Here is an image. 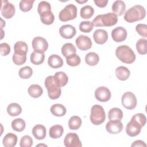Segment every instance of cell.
<instances>
[{"instance_id": "1", "label": "cell", "mask_w": 147, "mask_h": 147, "mask_svg": "<svg viewBox=\"0 0 147 147\" xmlns=\"http://www.w3.org/2000/svg\"><path fill=\"white\" fill-rule=\"evenodd\" d=\"M146 16V10L144 7L136 5L129 9L124 15V20L130 23L143 20Z\"/></svg>"}, {"instance_id": "2", "label": "cell", "mask_w": 147, "mask_h": 147, "mask_svg": "<svg viewBox=\"0 0 147 147\" xmlns=\"http://www.w3.org/2000/svg\"><path fill=\"white\" fill-rule=\"evenodd\" d=\"M115 55L120 61L126 64L133 63L136 57L131 48L126 45L118 46L115 50Z\"/></svg>"}, {"instance_id": "3", "label": "cell", "mask_w": 147, "mask_h": 147, "mask_svg": "<svg viewBox=\"0 0 147 147\" xmlns=\"http://www.w3.org/2000/svg\"><path fill=\"white\" fill-rule=\"evenodd\" d=\"M118 22L117 16L113 13H107L100 14L95 17L92 21V24L95 26H111Z\"/></svg>"}, {"instance_id": "4", "label": "cell", "mask_w": 147, "mask_h": 147, "mask_svg": "<svg viewBox=\"0 0 147 147\" xmlns=\"http://www.w3.org/2000/svg\"><path fill=\"white\" fill-rule=\"evenodd\" d=\"M44 84L47 89L48 96L51 99H58L61 94V87L55 82L53 76L50 75L46 78Z\"/></svg>"}, {"instance_id": "5", "label": "cell", "mask_w": 147, "mask_h": 147, "mask_svg": "<svg viewBox=\"0 0 147 147\" xmlns=\"http://www.w3.org/2000/svg\"><path fill=\"white\" fill-rule=\"evenodd\" d=\"M106 119V113L103 107L99 105H94L91 109L90 121L95 125L103 123Z\"/></svg>"}, {"instance_id": "6", "label": "cell", "mask_w": 147, "mask_h": 147, "mask_svg": "<svg viewBox=\"0 0 147 147\" xmlns=\"http://www.w3.org/2000/svg\"><path fill=\"white\" fill-rule=\"evenodd\" d=\"M77 11L76 6L72 3H69L60 11L59 18L63 22L72 20L76 17Z\"/></svg>"}, {"instance_id": "7", "label": "cell", "mask_w": 147, "mask_h": 147, "mask_svg": "<svg viewBox=\"0 0 147 147\" xmlns=\"http://www.w3.org/2000/svg\"><path fill=\"white\" fill-rule=\"evenodd\" d=\"M143 126L137 119L131 117L130 121L127 123L126 133L130 137H135L138 135Z\"/></svg>"}, {"instance_id": "8", "label": "cell", "mask_w": 147, "mask_h": 147, "mask_svg": "<svg viewBox=\"0 0 147 147\" xmlns=\"http://www.w3.org/2000/svg\"><path fill=\"white\" fill-rule=\"evenodd\" d=\"M121 101L122 106L128 110L134 109L137 103L136 95L130 91L126 92L122 95Z\"/></svg>"}, {"instance_id": "9", "label": "cell", "mask_w": 147, "mask_h": 147, "mask_svg": "<svg viewBox=\"0 0 147 147\" xmlns=\"http://www.w3.org/2000/svg\"><path fill=\"white\" fill-rule=\"evenodd\" d=\"M33 49L34 51L44 53L48 48V43L44 38L38 36L34 37L32 42Z\"/></svg>"}, {"instance_id": "10", "label": "cell", "mask_w": 147, "mask_h": 147, "mask_svg": "<svg viewBox=\"0 0 147 147\" xmlns=\"http://www.w3.org/2000/svg\"><path fill=\"white\" fill-rule=\"evenodd\" d=\"M64 145L66 147H81L82 142L78 135L75 133H68L64 139Z\"/></svg>"}, {"instance_id": "11", "label": "cell", "mask_w": 147, "mask_h": 147, "mask_svg": "<svg viewBox=\"0 0 147 147\" xmlns=\"http://www.w3.org/2000/svg\"><path fill=\"white\" fill-rule=\"evenodd\" d=\"M95 96L98 101L106 102L110 99L111 94L108 88L105 86H100L95 90Z\"/></svg>"}, {"instance_id": "12", "label": "cell", "mask_w": 147, "mask_h": 147, "mask_svg": "<svg viewBox=\"0 0 147 147\" xmlns=\"http://www.w3.org/2000/svg\"><path fill=\"white\" fill-rule=\"evenodd\" d=\"M77 47L82 51H86L90 49L92 43L91 38L85 35L79 36L75 40Z\"/></svg>"}, {"instance_id": "13", "label": "cell", "mask_w": 147, "mask_h": 147, "mask_svg": "<svg viewBox=\"0 0 147 147\" xmlns=\"http://www.w3.org/2000/svg\"><path fill=\"white\" fill-rule=\"evenodd\" d=\"M123 127L122 123L119 120H110L106 125V130L113 134L119 133L122 131Z\"/></svg>"}, {"instance_id": "14", "label": "cell", "mask_w": 147, "mask_h": 147, "mask_svg": "<svg viewBox=\"0 0 147 147\" xmlns=\"http://www.w3.org/2000/svg\"><path fill=\"white\" fill-rule=\"evenodd\" d=\"M127 36L126 30L122 26H118L111 32V37L113 40L117 42H122L126 40Z\"/></svg>"}, {"instance_id": "15", "label": "cell", "mask_w": 147, "mask_h": 147, "mask_svg": "<svg viewBox=\"0 0 147 147\" xmlns=\"http://www.w3.org/2000/svg\"><path fill=\"white\" fill-rule=\"evenodd\" d=\"M4 2V4L2 3L1 14L5 18L10 19L15 14V6L14 5H13L11 3H10L7 1H5Z\"/></svg>"}, {"instance_id": "16", "label": "cell", "mask_w": 147, "mask_h": 147, "mask_svg": "<svg viewBox=\"0 0 147 147\" xmlns=\"http://www.w3.org/2000/svg\"><path fill=\"white\" fill-rule=\"evenodd\" d=\"M60 36L66 39H71L76 34V28L71 25L67 24L62 25L59 29Z\"/></svg>"}, {"instance_id": "17", "label": "cell", "mask_w": 147, "mask_h": 147, "mask_svg": "<svg viewBox=\"0 0 147 147\" xmlns=\"http://www.w3.org/2000/svg\"><path fill=\"white\" fill-rule=\"evenodd\" d=\"M93 38L95 42L98 44H105L108 39V33L104 29H98L95 30L93 34Z\"/></svg>"}, {"instance_id": "18", "label": "cell", "mask_w": 147, "mask_h": 147, "mask_svg": "<svg viewBox=\"0 0 147 147\" xmlns=\"http://www.w3.org/2000/svg\"><path fill=\"white\" fill-rule=\"evenodd\" d=\"M32 132L33 136L37 140H41L46 137L47 130L44 125L38 124L33 126Z\"/></svg>"}, {"instance_id": "19", "label": "cell", "mask_w": 147, "mask_h": 147, "mask_svg": "<svg viewBox=\"0 0 147 147\" xmlns=\"http://www.w3.org/2000/svg\"><path fill=\"white\" fill-rule=\"evenodd\" d=\"M111 9L113 13L117 16H121L123 15L126 9V5L125 2L121 0H117L114 2L112 5Z\"/></svg>"}, {"instance_id": "20", "label": "cell", "mask_w": 147, "mask_h": 147, "mask_svg": "<svg viewBox=\"0 0 147 147\" xmlns=\"http://www.w3.org/2000/svg\"><path fill=\"white\" fill-rule=\"evenodd\" d=\"M48 64L52 68H59L63 66V60L60 56L53 54L48 57Z\"/></svg>"}, {"instance_id": "21", "label": "cell", "mask_w": 147, "mask_h": 147, "mask_svg": "<svg viewBox=\"0 0 147 147\" xmlns=\"http://www.w3.org/2000/svg\"><path fill=\"white\" fill-rule=\"evenodd\" d=\"M17 142V136L13 133H7L3 137L2 144L5 147H14Z\"/></svg>"}, {"instance_id": "22", "label": "cell", "mask_w": 147, "mask_h": 147, "mask_svg": "<svg viewBox=\"0 0 147 147\" xmlns=\"http://www.w3.org/2000/svg\"><path fill=\"white\" fill-rule=\"evenodd\" d=\"M130 72L129 69L124 66H119L115 69V75L117 78L122 81L126 80L130 76Z\"/></svg>"}, {"instance_id": "23", "label": "cell", "mask_w": 147, "mask_h": 147, "mask_svg": "<svg viewBox=\"0 0 147 147\" xmlns=\"http://www.w3.org/2000/svg\"><path fill=\"white\" fill-rule=\"evenodd\" d=\"M64 129L61 125H55L50 127L49 134L51 138L56 139L61 137L63 134Z\"/></svg>"}, {"instance_id": "24", "label": "cell", "mask_w": 147, "mask_h": 147, "mask_svg": "<svg viewBox=\"0 0 147 147\" xmlns=\"http://www.w3.org/2000/svg\"><path fill=\"white\" fill-rule=\"evenodd\" d=\"M55 82L60 86H65L68 82V77L67 74L63 71H59L55 74L53 75Z\"/></svg>"}, {"instance_id": "25", "label": "cell", "mask_w": 147, "mask_h": 147, "mask_svg": "<svg viewBox=\"0 0 147 147\" xmlns=\"http://www.w3.org/2000/svg\"><path fill=\"white\" fill-rule=\"evenodd\" d=\"M51 113L56 117H63L67 112L66 108L61 104L56 103L53 105L50 109Z\"/></svg>"}, {"instance_id": "26", "label": "cell", "mask_w": 147, "mask_h": 147, "mask_svg": "<svg viewBox=\"0 0 147 147\" xmlns=\"http://www.w3.org/2000/svg\"><path fill=\"white\" fill-rule=\"evenodd\" d=\"M28 47L26 42L19 41L15 43L14 45V53L21 55H26L28 52Z\"/></svg>"}, {"instance_id": "27", "label": "cell", "mask_w": 147, "mask_h": 147, "mask_svg": "<svg viewBox=\"0 0 147 147\" xmlns=\"http://www.w3.org/2000/svg\"><path fill=\"white\" fill-rule=\"evenodd\" d=\"M28 92L30 96L34 98H37L41 96L43 93V90L40 85L34 84L29 87Z\"/></svg>"}, {"instance_id": "28", "label": "cell", "mask_w": 147, "mask_h": 147, "mask_svg": "<svg viewBox=\"0 0 147 147\" xmlns=\"http://www.w3.org/2000/svg\"><path fill=\"white\" fill-rule=\"evenodd\" d=\"M61 53L66 58L73 54H75L76 52V49L75 47L70 42L64 44L61 47Z\"/></svg>"}, {"instance_id": "29", "label": "cell", "mask_w": 147, "mask_h": 147, "mask_svg": "<svg viewBox=\"0 0 147 147\" xmlns=\"http://www.w3.org/2000/svg\"><path fill=\"white\" fill-rule=\"evenodd\" d=\"M123 112L121 109L118 107L111 109L108 113V118L109 120L121 121L123 118Z\"/></svg>"}, {"instance_id": "30", "label": "cell", "mask_w": 147, "mask_h": 147, "mask_svg": "<svg viewBox=\"0 0 147 147\" xmlns=\"http://www.w3.org/2000/svg\"><path fill=\"white\" fill-rule=\"evenodd\" d=\"M45 59L44 53L34 51L30 54V62L34 65H40L42 64Z\"/></svg>"}, {"instance_id": "31", "label": "cell", "mask_w": 147, "mask_h": 147, "mask_svg": "<svg viewBox=\"0 0 147 147\" xmlns=\"http://www.w3.org/2000/svg\"><path fill=\"white\" fill-rule=\"evenodd\" d=\"M7 112L9 115L16 117L21 113L22 108L18 103H11L8 105L7 107Z\"/></svg>"}, {"instance_id": "32", "label": "cell", "mask_w": 147, "mask_h": 147, "mask_svg": "<svg viewBox=\"0 0 147 147\" xmlns=\"http://www.w3.org/2000/svg\"><path fill=\"white\" fill-rule=\"evenodd\" d=\"M99 61V55L95 52H88L87 54H86L85 56V61L88 65L95 66L98 63Z\"/></svg>"}, {"instance_id": "33", "label": "cell", "mask_w": 147, "mask_h": 147, "mask_svg": "<svg viewBox=\"0 0 147 147\" xmlns=\"http://www.w3.org/2000/svg\"><path fill=\"white\" fill-rule=\"evenodd\" d=\"M12 129L18 132L22 131L26 126V123L25 121L22 118H16L12 121L11 123Z\"/></svg>"}, {"instance_id": "34", "label": "cell", "mask_w": 147, "mask_h": 147, "mask_svg": "<svg viewBox=\"0 0 147 147\" xmlns=\"http://www.w3.org/2000/svg\"><path fill=\"white\" fill-rule=\"evenodd\" d=\"M82 123L80 117L77 115L72 116L68 121V127L71 130H78L80 127Z\"/></svg>"}, {"instance_id": "35", "label": "cell", "mask_w": 147, "mask_h": 147, "mask_svg": "<svg viewBox=\"0 0 147 147\" xmlns=\"http://www.w3.org/2000/svg\"><path fill=\"white\" fill-rule=\"evenodd\" d=\"M94 13V8L90 5H86L80 9V17L83 19L90 18Z\"/></svg>"}, {"instance_id": "36", "label": "cell", "mask_w": 147, "mask_h": 147, "mask_svg": "<svg viewBox=\"0 0 147 147\" xmlns=\"http://www.w3.org/2000/svg\"><path fill=\"white\" fill-rule=\"evenodd\" d=\"M147 40L145 38H140L136 42V49L140 55H145L147 53Z\"/></svg>"}, {"instance_id": "37", "label": "cell", "mask_w": 147, "mask_h": 147, "mask_svg": "<svg viewBox=\"0 0 147 147\" xmlns=\"http://www.w3.org/2000/svg\"><path fill=\"white\" fill-rule=\"evenodd\" d=\"M40 16V20L42 24L45 25H51L55 20V17L52 11H48L41 14Z\"/></svg>"}, {"instance_id": "38", "label": "cell", "mask_w": 147, "mask_h": 147, "mask_svg": "<svg viewBox=\"0 0 147 147\" xmlns=\"http://www.w3.org/2000/svg\"><path fill=\"white\" fill-rule=\"evenodd\" d=\"M37 11L40 16L41 14L48 12L51 11V4L47 1H41L38 5L37 7Z\"/></svg>"}, {"instance_id": "39", "label": "cell", "mask_w": 147, "mask_h": 147, "mask_svg": "<svg viewBox=\"0 0 147 147\" xmlns=\"http://www.w3.org/2000/svg\"><path fill=\"white\" fill-rule=\"evenodd\" d=\"M66 62L69 66L76 67L80 64L81 59L80 56L75 53L66 57Z\"/></svg>"}, {"instance_id": "40", "label": "cell", "mask_w": 147, "mask_h": 147, "mask_svg": "<svg viewBox=\"0 0 147 147\" xmlns=\"http://www.w3.org/2000/svg\"><path fill=\"white\" fill-rule=\"evenodd\" d=\"M18 74L21 78L27 79L32 76L33 74V70L31 67L29 66H25L20 69Z\"/></svg>"}, {"instance_id": "41", "label": "cell", "mask_w": 147, "mask_h": 147, "mask_svg": "<svg viewBox=\"0 0 147 147\" xmlns=\"http://www.w3.org/2000/svg\"><path fill=\"white\" fill-rule=\"evenodd\" d=\"M34 2V0H21L19 4L20 10L24 12L30 11L33 7Z\"/></svg>"}, {"instance_id": "42", "label": "cell", "mask_w": 147, "mask_h": 147, "mask_svg": "<svg viewBox=\"0 0 147 147\" xmlns=\"http://www.w3.org/2000/svg\"><path fill=\"white\" fill-rule=\"evenodd\" d=\"M94 28L92 22L90 21H82L79 24V29L84 33H90Z\"/></svg>"}, {"instance_id": "43", "label": "cell", "mask_w": 147, "mask_h": 147, "mask_svg": "<svg viewBox=\"0 0 147 147\" xmlns=\"http://www.w3.org/2000/svg\"><path fill=\"white\" fill-rule=\"evenodd\" d=\"M13 63L17 65H21L26 61V55H21L14 53L12 57Z\"/></svg>"}, {"instance_id": "44", "label": "cell", "mask_w": 147, "mask_h": 147, "mask_svg": "<svg viewBox=\"0 0 147 147\" xmlns=\"http://www.w3.org/2000/svg\"><path fill=\"white\" fill-rule=\"evenodd\" d=\"M32 145L33 140L30 136L25 135L21 138L20 144L21 147H30Z\"/></svg>"}, {"instance_id": "45", "label": "cell", "mask_w": 147, "mask_h": 147, "mask_svg": "<svg viewBox=\"0 0 147 147\" xmlns=\"http://www.w3.org/2000/svg\"><path fill=\"white\" fill-rule=\"evenodd\" d=\"M136 30L142 37H147V25L145 24H139L136 26Z\"/></svg>"}, {"instance_id": "46", "label": "cell", "mask_w": 147, "mask_h": 147, "mask_svg": "<svg viewBox=\"0 0 147 147\" xmlns=\"http://www.w3.org/2000/svg\"><path fill=\"white\" fill-rule=\"evenodd\" d=\"M11 49L10 45L6 42H2L0 44V52L1 56H7L10 52Z\"/></svg>"}, {"instance_id": "47", "label": "cell", "mask_w": 147, "mask_h": 147, "mask_svg": "<svg viewBox=\"0 0 147 147\" xmlns=\"http://www.w3.org/2000/svg\"><path fill=\"white\" fill-rule=\"evenodd\" d=\"M95 4L99 7H105L106 6L108 1L107 0H94Z\"/></svg>"}, {"instance_id": "48", "label": "cell", "mask_w": 147, "mask_h": 147, "mask_svg": "<svg viewBox=\"0 0 147 147\" xmlns=\"http://www.w3.org/2000/svg\"><path fill=\"white\" fill-rule=\"evenodd\" d=\"M131 147H134V146H146V144L142 140H136L134 142H133V144L131 145Z\"/></svg>"}, {"instance_id": "49", "label": "cell", "mask_w": 147, "mask_h": 147, "mask_svg": "<svg viewBox=\"0 0 147 147\" xmlns=\"http://www.w3.org/2000/svg\"><path fill=\"white\" fill-rule=\"evenodd\" d=\"M87 1H88V0H84V1H78V0H76V2H78L79 3H80V4L84 3H85V2H87Z\"/></svg>"}, {"instance_id": "50", "label": "cell", "mask_w": 147, "mask_h": 147, "mask_svg": "<svg viewBox=\"0 0 147 147\" xmlns=\"http://www.w3.org/2000/svg\"><path fill=\"white\" fill-rule=\"evenodd\" d=\"M47 146V145H45V144H40L37 145H36V147H37V146Z\"/></svg>"}]
</instances>
